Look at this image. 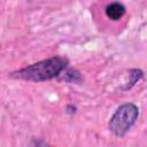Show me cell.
Masks as SVG:
<instances>
[{
	"label": "cell",
	"mask_w": 147,
	"mask_h": 147,
	"mask_svg": "<svg viewBox=\"0 0 147 147\" xmlns=\"http://www.w3.org/2000/svg\"><path fill=\"white\" fill-rule=\"evenodd\" d=\"M68 60L62 56H53L47 60L28 65L23 69L11 72L9 76L15 79H23L30 82H44L49 80L54 77L60 76V74L67 68Z\"/></svg>",
	"instance_id": "cell-1"
},
{
	"label": "cell",
	"mask_w": 147,
	"mask_h": 147,
	"mask_svg": "<svg viewBox=\"0 0 147 147\" xmlns=\"http://www.w3.org/2000/svg\"><path fill=\"white\" fill-rule=\"evenodd\" d=\"M139 116V109L133 103H124L119 106L109 121V130L116 137H124L134 125Z\"/></svg>",
	"instance_id": "cell-2"
},
{
	"label": "cell",
	"mask_w": 147,
	"mask_h": 147,
	"mask_svg": "<svg viewBox=\"0 0 147 147\" xmlns=\"http://www.w3.org/2000/svg\"><path fill=\"white\" fill-rule=\"evenodd\" d=\"M125 14V7L121 2H113L106 7V15L113 21H117Z\"/></svg>",
	"instance_id": "cell-3"
},
{
	"label": "cell",
	"mask_w": 147,
	"mask_h": 147,
	"mask_svg": "<svg viewBox=\"0 0 147 147\" xmlns=\"http://www.w3.org/2000/svg\"><path fill=\"white\" fill-rule=\"evenodd\" d=\"M60 75H62L61 79H63L64 82H68V83H80L83 80L80 72L75 70V69H67L65 68Z\"/></svg>",
	"instance_id": "cell-4"
}]
</instances>
